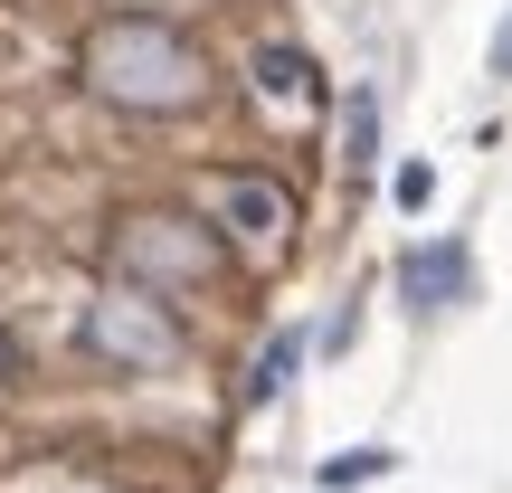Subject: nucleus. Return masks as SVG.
Wrapping results in <instances>:
<instances>
[{"label":"nucleus","mask_w":512,"mask_h":493,"mask_svg":"<svg viewBox=\"0 0 512 493\" xmlns=\"http://www.w3.org/2000/svg\"><path fill=\"white\" fill-rule=\"evenodd\" d=\"M76 76H86L105 105L124 114H190L209 95V57L190 48L171 19H95L86 48H76Z\"/></svg>","instance_id":"f257e3e1"},{"label":"nucleus","mask_w":512,"mask_h":493,"mask_svg":"<svg viewBox=\"0 0 512 493\" xmlns=\"http://www.w3.org/2000/svg\"><path fill=\"white\" fill-rule=\"evenodd\" d=\"M389 200H399L408 219H418V209L437 200V171H427V162H399V171H389Z\"/></svg>","instance_id":"1a4fd4ad"},{"label":"nucleus","mask_w":512,"mask_h":493,"mask_svg":"<svg viewBox=\"0 0 512 493\" xmlns=\"http://www.w3.org/2000/svg\"><path fill=\"white\" fill-rule=\"evenodd\" d=\"M0 380H19V342H10V332H0Z\"/></svg>","instance_id":"9d476101"},{"label":"nucleus","mask_w":512,"mask_h":493,"mask_svg":"<svg viewBox=\"0 0 512 493\" xmlns=\"http://www.w3.org/2000/svg\"><path fill=\"white\" fill-rule=\"evenodd\" d=\"M256 95L285 105V114H304V105H323V76H313L304 48H256Z\"/></svg>","instance_id":"423d86ee"},{"label":"nucleus","mask_w":512,"mask_h":493,"mask_svg":"<svg viewBox=\"0 0 512 493\" xmlns=\"http://www.w3.org/2000/svg\"><path fill=\"white\" fill-rule=\"evenodd\" d=\"M503 76H512V38H503Z\"/></svg>","instance_id":"9b49d317"},{"label":"nucleus","mask_w":512,"mask_h":493,"mask_svg":"<svg viewBox=\"0 0 512 493\" xmlns=\"http://www.w3.org/2000/svg\"><path fill=\"white\" fill-rule=\"evenodd\" d=\"M86 351L95 361H124V370H171L181 361V323H171L143 285H124V294H105V304L86 313Z\"/></svg>","instance_id":"7ed1b4c3"},{"label":"nucleus","mask_w":512,"mask_h":493,"mask_svg":"<svg viewBox=\"0 0 512 493\" xmlns=\"http://www.w3.org/2000/svg\"><path fill=\"white\" fill-rule=\"evenodd\" d=\"M294 361H304V332H275V342H266V351H256V380H247V399H256V408H266V399H275V389H285V380H294Z\"/></svg>","instance_id":"0eeeda50"},{"label":"nucleus","mask_w":512,"mask_h":493,"mask_svg":"<svg viewBox=\"0 0 512 493\" xmlns=\"http://www.w3.org/2000/svg\"><path fill=\"white\" fill-rule=\"evenodd\" d=\"M209 219H219L238 247H285L294 238V200L266 181V171H219V181H209Z\"/></svg>","instance_id":"20e7f679"},{"label":"nucleus","mask_w":512,"mask_h":493,"mask_svg":"<svg viewBox=\"0 0 512 493\" xmlns=\"http://www.w3.org/2000/svg\"><path fill=\"white\" fill-rule=\"evenodd\" d=\"M114 266L143 294H181V285H209L219 275V238L200 219H124L114 228Z\"/></svg>","instance_id":"f03ea898"},{"label":"nucleus","mask_w":512,"mask_h":493,"mask_svg":"<svg viewBox=\"0 0 512 493\" xmlns=\"http://www.w3.org/2000/svg\"><path fill=\"white\" fill-rule=\"evenodd\" d=\"M399 294H408V304H456V294H465V247H408L399 256Z\"/></svg>","instance_id":"39448f33"},{"label":"nucleus","mask_w":512,"mask_h":493,"mask_svg":"<svg viewBox=\"0 0 512 493\" xmlns=\"http://www.w3.org/2000/svg\"><path fill=\"white\" fill-rule=\"evenodd\" d=\"M389 465H399L389 446H351V456H332V465H323V493H342V484H370V475H389Z\"/></svg>","instance_id":"6e6552de"}]
</instances>
